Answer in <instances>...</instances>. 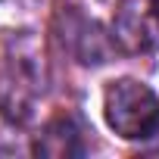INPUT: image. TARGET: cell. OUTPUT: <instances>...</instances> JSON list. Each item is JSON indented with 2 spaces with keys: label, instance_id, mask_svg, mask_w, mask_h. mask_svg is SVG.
I'll list each match as a JSON object with an SVG mask.
<instances>
[{
  "label": "cell",
  "instance_id": "1",
  "mask_svg": "<svg viewBox=\"0 0 159 159\" xmlns=\"http://www.w3.org/2000/svg\"><path fill=\"white\" fill-rule=\"evenodd\" d=\"M156 109H159L156 94L140 81L122 78L106 88V97H103L106 125L125 140H143V134L156 119Z\"/></svg>",
  "mask_w": 159,
  "mask_h": 159
},
{
  "label": "cell",
  "instance_id": "2",
  "mask_svg": "<svg viewBox=\"0 0 159 159\" xmlns=\"http://www.w3.org/2000/svg\"><path fill=\"white\" fill-rule=\"evenodd\" d=\"M116 34L125 41L128 50H150L159 44V0H125Z\"/></svg>",
  "mask_w": 159,
  "mask_h": 159
},
{
  "label": "cell",
  "instance_id": "3",
  "mask_svg": "<svg viewBox=\"0 0 159 159\" xmlns=\"http://www.w3.org/2000/svg\"><path fill=\"white\" fill-rule=\"evenodd\" d=\"M34 150H38L41 156H53V159H62V156H81V153H84L81 131H78V125H75L72 119L59 116V119H53V122L44 128V134H41V140H38Z\"/></svg>",
  "mask_w": 159,
  "mask_h": 159
},
{
  "label": "cell",
  "instance_id": "4",
  "mask_svg": "<svg viewBox=\"0 0 159 159\" xmlns=\"http://www.w3.org/2000/svg\"><path fill=\"white\" fill-rule=\"evenodd\" d=\"M143 143H147V150H150V153H159V109H156V119H153L150 131L143 134Z\"/></svg>",
  "mask_w": 159,
  "mask_h": 159
}]
</instances>
